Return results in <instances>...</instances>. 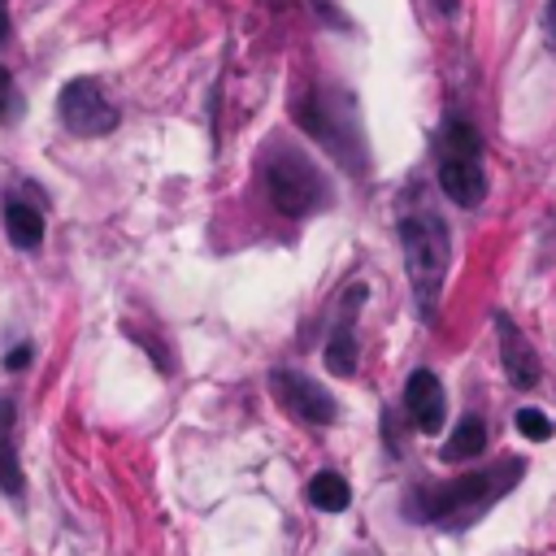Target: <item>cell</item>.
Instances as JSON below:
<instances>
[{
  "label": "cell",
  "mask_w": 556,
  "mask_h": 556,
  "mask_svg": "<svg viewBox=\"0 0 556 556\" xmlns=\"http://www.w3.org/2000/svg\"><path fill=\"white\" fill-rule=\"evenodd\" d=\"M526 478V456H504L482 469H469L452 482H413L404 495V517L439 530H469Z\"/></svg>",
  "instance_id": "6da1fadb"
},
{
  "label": "cell",
  "mask_w": 556,
  "mask_h": 556,
  "mask_svg": "<svg viewBox=\"0 0 556 556\" xmlns=\"http://www.w3.org/2000/svg\"><path fill=\"white\" fill-rule=\"evenodd\" d=\"M400 248H404V269H408L417 317L426 326H434L443 278H447V265H452V230H447L443 213L430 208V204H417V208L400 213Z\"/></svg>",
  "instance_id": "7a4b0ae2"
},
{
  "label": "cell",
  "mask_w": 556,
  "mask_h": 556,
  "mask_svg": "<svg viewBox=\"0 0 556 556\" xmlns=\"http://www.w3.org/2000/svg\"><path fill=\"white\" fill-rule=\"evenodd\" d=\"M295 122L304 135H313L343 169L365 174L369 169V143H365V126L356 117V100L343 87H326L313 83L300 100H295Z\"/></svg>",
  "instance_id": "3957f363"
},
{
  "label": "cell",
  "mask_w": 556,
  "mask_h": 556,
  "mask_svg": "<svg viewBox=\"0 0 556 556\" xmlns=\"http://www.w3.org/2000/svg\"><path fill=\"white\" fill-rule=\"evenodd\" d=\"M261 182L269 204L282 217H313L326 213L334 204V187L326 178V169L291 139H274L261 156Z\"/></svg>",
  "instance_id": "277c9868"
},
{
  "label": "cell",
  "mask_w": 556,
  "mask_h": 556,
  "mask_svg": "<svg viewBox=\"0 0 556 556\" xmlns=\"http://www.w3.org/2000/svg\"><path fill=\"white\" fill-rule=\"evenodd\" d=\"M439 187L456 208H478L486 195L482 135L456 113L439 130Z\"/></svg>",
  "instance_id": "5b68a950"
},
{
  "label": "cell",
  "mask_w": 556,
  "mask_h": 556,
  "mask_svg": "<svg viewBox=\"0 0 556 556\" xmlns=\"http://www.w3.org/2000/svg\"><path fill=\"white\" fill-rule=\"evenodd\" d=\"M269 391L282 404V413L295 417L300 426H317L321 430V426H334V417H339V400L321 382H313V378H304L295 369H274L269 374Z\"/></svg>",
  "instance_id": "8992f818"
},
{
  "label": "cell",
  "mask_w": 556,
  "mask_h": 556,
  "mask_svg": "<svg viewBox=\"0 0 556 556\" xmlns=\"http://www.w3.org/2000/svg\"><path fill=\"white\" fill-rule=\"evenodd\" d=\"M56 113H61L65 130L87 135V139L109 135V130L117 126V109L109 104V96H104V87H100L96 78H74V83H65L61 96H56Z\"/></svg>",
  "instance_id": "52a82bcc"
},
{
  "label": "cell",
  "mask_w": 556,
  "mask_h": 556,
  "mask_svg": "<svg viewBox=\"0 0 556 556\" xmlns=\"http://www.w3.org/2000/svg\"><path fill=\"white\" fill-rule=\"evenodd\" d=\"M495 339H500V365H504V378H508L517 391L539 387V356H534L530 339L521 334V326H517L508 313H495Z\"/></svg>",
  "instance_id": "ba28073f"
},
{
  "label": "cell",
  "mask_w": 556,
  "mask_h": 556,
  "mask_svg": "<svg viewBox=\"0 0 556 556\" xmlns=\"http://www.w3.org/2000/svg\"><path fill=\"white\" fill-rule=\"evenodd\" d=\"M365 304V282H352V291L343 295V313L326 339V369L334 378H352L356 374V308Z\"/></svg>",
  "instance_id": "9c48e42d"
},
{
  "label": "cell",
  "mask_w": 556,
  "mask_h": 556,
  "mask_svg": "<svg viewBox=\"0 0 556 556\" xmlns=\"http://www.w3.org/2000/svg\"><path fill=\"white\" fill-rule=\"evenodd\" d=\"M404 408H408L413 430H421V434H439V430H443V417H447L443 382H439L430 369H413L408 382H404Z\"/></svg>",
  "instance_id": "30bf717a"
},
{
  "label": "cell",
  "mask_w": 556,
  "mask_h": 556,
  "mask_svg": "<svg viewBox=\"0 0 556 556\" xmlns=\"http://www.w3.org/2000/svg\"><path fill=\"white\" fill-rule=\"evenodd\" d=\"M4 235H9L13 248L35 252L43 243V213L30 208V204H22V200H9L4 204Z\"/></svg>",
  "instance_id": "8fae6325"
},
{
  "label": "cell",
  "mask_w": 556,
  "mask_h": 556,
  "mask_svg": "<svg viewBox=\"0 0 556 556\" xmlns=\"http://www.w3.org/2000/svg\"><path fill=\"white\" fill-rule=\"evenodd\" d=\"M9 426H13V400L0 395V491L9 500H17L22 495V465H17V447H13Z\"/></svg>",
  "instance_id": "7c38bea8"
},
{
  "label": "cell",
  "mask_w": 556,
  "mask_h": 556,
  "mask_svg": "<svg viewBox=\"0 0 556 556\" xmlns=\"http://www.w3.org/2000/svg\"><path fill=\"white\" fill-rule=\"evenodd\" d=\"M478 452H486V421L478 417V413H465L460 421H456V430L447 434V443H443V460H473Z\"/></svg>",
  "instance_id": "4fadbf2b"
},
{
  "label": "cell",
  "mask_w": 556,
  "mask_h": 556,
  "mask_svg": "<svg viewBox=\"0 0 556 556\" xmlns=\"http://www.w3.org/2000/svg\"><path fill=\"white\" fill-rule=\"evenodd\" d=\"M304 500H308L313 508H321V513H343V508L352 504V486H348V478H343V473L321 469V473H313V478H308Z\"/></svg>",
  "instance_id": "5bb4252c"
},
{
  "label": "cell",
  "mask_w": 556,
  "mask_h": 556,
  "mask_svg": "<svg viewBox=\"0 0 556 556\" xmlns=\"http://www.w3.org/2000/svg\"><path fill=\"white\" fill-rule=\"evenodd\" d=\"M513 426H517V434L530 439V443L552 439V421H547L543 408H517V413H513Z\"/></svg>",
  "instance_id": "9a60e30c"
},
{
  "label": "cell",
  "mask_w": 556,
  "mask_h": 556,
  "mask_svg": "<svg viewBox=\"0 0 556 556\" xmlns=\"http://www.w3.org/2000/svg\"><path fill=\"white\" fill-rule=\"evenodd\" d=\"M22 113V100H17V87H13V74L0 65V122H13Z\"/></svg>",
  "instance_id": "2e32d148"
},
{
  "label": "cell",
  "mask_w": 556,
  "mask_h": 556,
  "mask_svg": "<svg viewBox=\"0 0 556 556\" xmlns=\"http://www.w3.org/2000/svg\"><path fill=\"white\" fill-rule=\"evenodd\" d=\"M30 361V348H13L9 356H4V369H22Z\"/></svg>",
  "instance_id": "e0dca14e"
},
{
  "label": "cell",
  "mask_w": 556,
  "mask_h": 556,
  "mask_svg": "<svg viewBox=\"0 0 556 556\" xmlns=\"http://www.w3.org/2000/svg\"><path fill=\"white\" fill-rule=\"evenodd\" d=\"M543 26H547V35H556V0H547V9H543Z\"/></svg>",
  "instance_id": "ac0fdd59"
},
{
  "label": "cell",
  "mask_w": 556,
  "mask_h": 556,
  "mask_svg": "<svg viewBox=\"0 0 556 556\" xmlns=\"http://www.w3.org/2000/svg\"><path fill=\"white\" fill-rule=\"evenodd\" d=\"M9 39V0H0V43Z\"/></svg>",
  "instance_id": "d6986e66"
},
{
  "label": "cell",
  "mask_w": 556,
  "mask_h": 556,
  "mask_svg": "<svg viewBox=\"0 0 556 556\" xmlns=\"http://www.w3.org/2000/svg\"><path fill=\"white\" fill-rule=\"evenodd\" d=\"M456 4H460V0H434V9H439L443 17H452V13H456Z\"/></svg>",
  "instance_id": "ffe728a7"
}]
</instances>
